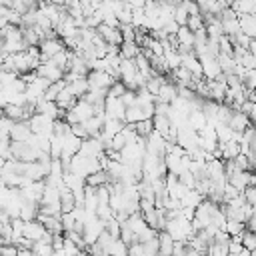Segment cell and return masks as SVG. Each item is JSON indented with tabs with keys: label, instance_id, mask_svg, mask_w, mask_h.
<instances>
[{
	"label": "cell",
	"instance_id": "1",
	"mask_svg": "<svg viewBox=\"0 0 256 256\" xmlns=\"http://www.w3.org/2000/svg\"><path fill=\"white\" fill-rule=\"evenodd\" d=\"M52 124L54 120L48 118V116H42V114H32L30 120H28V126H30V132L32 134H52Z\"/></svg>",
	"mask_w": 256,
	"mask_h": 256
},
{
	"label": "cell",
	"instance_id": "2",
	"mask_svg": "<svg viewBox=\"0 0 256 256\" xmlns=\"http://www.w3.org/2000/svg\"><path fill=\"white\" fill-rule=\"evenodd\" d=\"M34 72H36L38 78H44V80H48V82H58V80L64 78V72H62L60 68H56V66L52 64V60H48V62H40L38 68H36Z\"/></svg>",
	"mask_w": 256,
	"mask_h": 256
},
{
	"label": "cell",
	"instance_id": "3",
	"mask_svg": "<svg viewBox=\"0 0 256 256\" xmlns=\"http://www.w3.org/2000/svg\"><path fill=\"white\" fill-rule=\"evenodd\" d=\"M64 46H62V42H60V38H56V40H42L40 44H38V52H40V62H48L54 54H58L60 50H62Z\"/></svg>",
	"mask_w": 256,
	"mask_h": 256
},
{
	"label": "cell",
	"instance_id": "4",
	"mask_svg": "<svg viewBox=\"0 0 256 256\" xmlns=\"http://www.w3.org/2000/svg\"><path fill=\"white\" fill-rule=\"evenodd\" d=\"M164 148H166V140L158 134V132H152L148 138H146V152L148 154H154L158 158H164Z\"/></svg>",
	"mask_w": 256,
	"mask_h": 256
},
{
	"label": "cell",
	"instance_id": "5",
	"mask_svg": "<svg viewBox=\"0 0 256 256\" xmlns=\"http://www.w3.org/2000/svg\"><path fill=\"white\" fill-rule=\"evenodd\" d=\"M228 8L236 16H256V0H234L228 4Z\"/></svg>",
	"mask_w": 256,
	"mask_h": 256
},
{
	"label": "cell",
	"instance_id": "6",
	"mask_svg": "<svg viewBox=\"0 0 256 256\" xmlns=\"http://www.w3.org/2000/svg\"><path fill=\"white\" fill-rule=\"evenodd\" d=\"M30 126L28 122H14L12 128H10V142H26L30 138Z\"/></svg>",
	"mask_w": 256,
	"mask_h": 256
},
{
	"label": "cell",
	"instance_id": "7",
	"mask_svg": "<svg viewBox=\"0 0 256 256\" xmlns=\"http://www.w3.org/2000/svg\"><path fill=\"white\" fill-rule=\"evenodd\" d=\"M44 232H46L44 226H42L40 222H36V220H32V222H24V226H22V236L28 238L30 242H38V240L42 238Z\"/></svg>",
	"mask_w": 256,
	"mask_h": 256
},
{
	"label": "cell",
	"instance_id": "8",
	"mask_svg": "<svg viewBox=\"0 0 256 256\" xmlns=\"http://www.w3.org/2000/svg\"><path fill=\"white\" fill-rule=\"evenodd\" d=\"M206 86H208V96H210V100L216 102V104H222L224 98H226V84L216 82V80H206Z\"/></svg>",
	"mask_w": 256,
	"mask_h": 256
},
{
	"label": "cell",
	"instance_id": "9",
	"mask_svg": "<svg viewBox=\"0 0 256 256\" xmlns=\"http://www.w3.org/2000/svg\"><path fill=\"white\" fill-rule=\"evenodd\" d=\"M226 126L232 130V132H244L248 126H254L244 114H240V112H232L230 114V118H228V122H226Z\"/></svg>",
	"mask_w": 256,
	"mask_h": 256
},
{
	"label": "cell",
	"instance_id": "10",
	"mask_svg": "<svg viewBox=\"0 0 256 256\" xmlns=\"http://www.w3.org/2000/svg\"><path fill=\"white\" fill-rule=\"evenodd\" d=\"M174 98H176V84H172V82H168V80H166V82L160 86V90H158V94H156L154 102L170 104Z\"/></svg>",
	"mask_w": 256,
	"mask_h": 256
},
{
	"label": "cell",
	"instance_id": "11",
	"mask_svg": "<svg viewBox=\"0 0 256 256\" xmlns=\"http://www.w3.org/2000/svg\"><path fill=\"white\" fill-rule=\"evenodd\" d=\"M240 32L248 38H256V16H236Z\"/></svg>",
	"mask_w": 256,
	"mask_h": 256
},
{
	"label": "cell",
	"instance_id": "12",
	"mask_svg": "<svg viewBox=\"0 0 256 256\" xmlns=\"http://www.w3.org/2000/svg\"><path fill=\"white\" fill-rule=\"evenodd\" d=\"M156 240H158V256H172L174 240H172L164 230H162V232H158Z\"/></svg>",
	"mask_w": 256,
	"mask_h": 256
},
{
	"label": "cell",
	"instance_id": "13",
	"mask_svg": "<svg viewBox=\"0 0 256 256\" xmlns=\"http://www.w3.org/2000/svg\"><path fill=\"white\" fill-rule=\"evenodd\" d=\"M102 124H104V118H98V116H92L86 122H82L88 138H98L100 136V130H102Z\"/></svg>",
	"mask_w": 256,
	"mask_h": 256
},
{
	"label": "cell",
	"instance_id": "14",
	"mask_svg": "<svg viewBox=\"0 0 256 256\" xmlns=\"http://www.w3.org/2000/svg\"><path fill=\"white\" fill-rule=\"evenodd\" d=\"M84 184L90 186V188H100V186L110 184V178H108V174H106L104 170H98V172L86 176V178H84Z\"/></svg>",
	"mask_w": 256,
	"mask_h": 256
},
{
	"label": "cell",
	"instance_id": "15",
	"mask_svg": "<svg viewBox=\"0 0 256 256\" xmlns=\"http://www.w3.org/2000/svg\"><path fill=\"white\" fill-rule=\"evenodd\" d=\"M176 40H178V46H180V48L192 50V46H194V36H192V32H190L186 26H180V28H178Z\"/></svg>",
	"mask_w": 256,
	"mask_h": 256
},
{
	"label": "cell",
	"instance_id": "16",
	"mask_svg": "<svg viewBox=\"0 0 256 256\" xmlns=\"http://www.w3.org/2000/svg\"><path fill=\"white\" fill-rule=\"evenodd\" d=\"M138 54H140V48H138L134 42H122V44L118 46V56H120L122 60H134Z\"/></svg>",
	"mask_w": 256,
	"mask_h": 256
},
{
	"label": "cell",
	"instance_id": "17",
	"mask_svg": "<svg viewBox=\"0 0 256 256\" xmlns=\"http://www.w3.org/2000/svg\"><path fill=\"white\" fill-rule=\"evenodd\" d=\"M66 90L76 98V100H80L86 92H88V84H86V78H78V80H74V82H70V84H66Z\"/></svg>",
	"mask_w": 256,
	"mask_h": 256
},
{
	"label": "cell",
	"instance_id": "18",
	"mask_svg": "<svg viewBox=\"0 0 256 256\" xmlns=\"http://www.w3.org/2000/svg\"><path fill=\"white\" fill-rule=\"evenodd\" d=\"M218 148H220V152H222V162H224V160H234V158L240 154V146H238V142H234V140H230V142H226V144H218Z\"/></svg>",
	"mask_w": 256,
	"mask_h": 256
},
{
	"label": "cell",
	"instance_id": "19",
	"mask_svg": "<svg viewBox=\"0 0 256 256\" xmlns=\"http://www.w3.org/2000/svg\"><path fill=\"white\" fill-rule=\"evenodd\" d=\"M126 226L138 236L140 232H144L148 226H146V222H144V218H142V214L140 212H136V214H130L128 216V220H126Z\"/></svg>",
	"mask_w": 256,
	"mask_h": 256
},
{
	"label": "cell",
	"instance_id": "20",
	"mask_svg": "<svg viewBox=\"0 0 256 256\" xmlns=\"http://www.w3.org/2000/svg\"><path fill=\"white\" fill-rule=\"evenodd\" d=\"M164 62H166V68L168 72H174L176 68H180V54L172 48H164V54H162Z\"/></svg>",
	"mask_w": 256,
	"mask_h": 256
},
{
	"label": "cell",
	"instance_id": "21",
	"mask_svg": "<svg viewBox=\"0 0 256 256\" xmlns=\"http://www.w3.org/2000/svg\"><path fill=\"white\" fill-rule=\"evenodd\" d=\"M36 214H38V204H34V202H24L22 206H20V220L22 222H32V220H36Z\"/></svg>",
	"mask_w": 256,
	"mask_h": 256
},
{
	"label": "cell",
	"instance_id": "22",
	"mask_svg": "<svg viewBox=\"0 0 256 256\" xmlns=\"http://www.w3.org/2000/svg\"><path fill=\"white\" fill-rule=\"evenodd\" d=\"M204 198L196 192V190H188L184 196H182V200H180V206L182 208H192V210H196V206L202 202Z\"/></svg>",
	"mask_w": 256,
	"mask_h": 256
},
{
	"label": "cell",
	"instance_id": "23",
	"mask_svg": "<svg viewBox=\"0 0 256 256\" xmlns=\"http://www.w3.org/2000/svg\"><path fill=\"white\" fill-rule=\"evenodd\" d=\"M152 128L154 132H158L162 138H166L168 130H170V120L168 116H152Z\"/></svg>",
	"mask_w": 256,
	"mask_h": 256
},
{
	"label": "cell",
	"instance_id": "24",
	"mask_svg": "<svg viewBox=\"0 0 256 256\" xmlns=\"http://www.w3.org/2000/svg\"><path fill=\"white\" fill-rule=\"evenodd\" d=\"M66 88V82L64 80H58V82H50V86L44 90V100H48V102H54L56 100V96L62 92Z\"/></svg>",
	"mask_w": 256,
	"mask_h": 256
},
{
	"label": "cell",
	"instance_id": "25",
	"mask_svg": "<svg viewBox=\"0 0 256 256\" xmlns=\"http://www.w3.org/2000/svg\"><path fill=\"white\" fill-rule=\"evenodd\" d=\"M140 120H146L140 106L134 104V106L126 108V112H124V124H136V122H140Z\"/></svg>",
	"mask_w": 256,
	"mask_h": 256
},
{
	"label": "cell",
	"instance_id": "26",
	"mask_svg": "<svg viewBox=\"0 0 256 256\" xmlns=\"http://www.w3.org/2000/svg\"><path fill=\"white\" fill-rule=\"evenodd\" d=\"M214 134H216L218 144H226V142H230V140H232V130H230L224 122H218V124L214 126Z\"/></svg>",
	"mask_w": 256,
	"mask_h": 256
},
{
	"label": "cell",
	"instance_id": "27",
	"mask_svg": "<svg viewBox=\"0 0 256 256\" xmlns=\"http://www.w3.org/2000/svg\"><path fill=\"white\" fill-rule=\"evenodd\" d=\"M164 82H166V76H152V78H148V80H146L144 90L156 98V94H158V90H160V86H162Z\"/></svg>",
	"mask_w": 256,
	"mask_h": 256
},
{
	"label": "cell",
	"instance_id": "28",
	"mask_svg": "<svg viewBox=\"0 0 256 256\" xmlns=\"http://www.w3.org/2000/svg\"><path fill=\"white\" fill-rule=\"evenodd\" d=\"M132 126H134V134H136L138 138H148V136L154 132L152 120H140V122H136V124H132Z\"/></svg>",
	"mask_w": 256,
	"mask_h": 256
},
{
	"label": "cell",
	"instance_id": "29",
	"mask_svg": "<svg viewBox=\"0 0 256 256\" xmlns=\"http://www.w3.org/2000/svg\"><path fill=\"white\" fill-rule=\"evenodd\" d=\"M104 256H128V246L122 240H114L112 246L104 252Z\"/></svg>",
	"mask_w": 256,
	"mask_h": 256
},
{
	"label": "cell",
	"instance_id": "30",
	"mask_svg": "<svg viewBox=\"0 0 256 256\" xmlns=\"http://www.w3.org/2000/svg\"><path fill=\"white\" fill-rule=\"evenodd\" d=\"M222 24V34L224 36H236L240 32V26H238V20H226V22H220Z\"/></svg>",
	"mask_w": 256,
	"mask_h": 256
},
{
	"label": "cell",
	"instance_id": "31",
	"mask_svg": "<svg viewBox=\"0 0 256 256\" xmlns=\"http://www.w3.org/2000/svg\"><path fill=\"white\" fill-rule=\"evenodd\" d=\"M172 20L178 24V26H186V20H188V14H186V10L182 8V4L178 2V6L172 10Z\"/></svg>",
	"mask_w": 256,
	"mask_h": 256
},
{
	"label": "cell",
	"instance_id": "32",
	"mask_svg": "<svg viewBox=\"0 0 256 256\" xmlns=\"http://www.w3.org/2000/svg\"><path fill=\"white\" fill-rule=\"evenodd\" d=\"M104 232L110 234L114 240H118V236H120V224H118L114 218H110V220L104 222Z\"/></svg>",
	"mask_w": 256,
	"mask_h": 256
},
{
	"label": "cell",
	"instance_id": "33",
	"mask_svg": "<svg viewBox=\"0 0 256 256\" xmlns=\"http://www.w3.org/2000/svg\"><path fill=\"white\" fill-rule=\"evenodd\" d=\"M240 242H242V248H244V250L254 252V248H256V236H254V232H246V230H244Z\"/></svg>",
	"mask_w": 256,
	"mask_h": 256
},
{
	"label": "cell",
	"instance_id": "34",
	"mask_svg": "<svg viewBox=\"0 0 256 256\" xmlns=\"http://www.w3.org/2000/svg\"><path fill=\"white\" fill-rule=\"evenodd\" d=\"M186 28L194 34V32H198L200 28H204V22H202V16L198 14V16H188V20H186Z\"/></svg>",
	"mask_w": 256,
	"mask_h": 256
},
{
	"label": "cell",
	"instance_id": "35",
	"mask_svg": "<svg viewBox=\"0 0 256 256\" xmlns=\"http://www.w3.org/2000/svg\"><path fill=\"white\" fill-rule=\"evenodd\" d=\"M126 92V86L120 82V80H116L110 88H108V92H106V96H112V98H120L122 94Z\"/></svg>",
	"mask_w": 256,
	"mask_h": 256
},
{
	"label": "cell",
	"instance_id": "36",
	"mask_svg": "<svg viewBox=\"0 0 256 256\" xmlns=\"http://www.w3.org/2000/svg\"><path fill=\"white\" fill-rule=\"evenodd\" d=\"M228 254V250H226V246H222V244H210L208 248H206V254L204 256H226Z\"/></svg>",
	"mask_w": 256,
	"mask_h": 256
},
{
	"label": "cell",
	"instance_id": "37",
	"mask_svg": "<svg viewBox=\"0 0 256 256\" xmlns=\"http://www.w3.org/2000/svg\"><path fill=\"white\" fill-rule=\"evenodd\" d=\"M108 200H110V190H108V184H106V186L96 188V202H98V206H100V204H108Z\"/></svg>",
	"mask_w": 256,
	"mask_h": 256
},
{
	"label": "cell",
	"instance_id": "38",
	"mask_svg": "<svg viewBox=\"0 0 256 256\" xmlns=\"http://www.w3.org/2000/svg\"><path fill=\"white\" fill-rule=\"evenodd\" d=\"M120 30V36H122V42H134V32H136V28L134 26H120L118 28Z\"/></svg>",
	"mask_w": 256,
	"mask_h": 256
},
{
	"label": "cell",
	"instance_id": "39",
	"mask_svg": "<svg viewBox=\"0 0 256 256\" xmlns=\"http://www.w3.org/2000/svg\"><path fill=\"white\" fill-rule=\"evenodd\" d=\"M242 196H244V202H246L248 206H254V204H256V188H254V186H246V188L242 190Z\"/></svg>",
	"mask_w": 256,
	"mask_h": 256
},
{
	"label": "cell",
	"instance_id": "40",
	"mask_svg": "<svg viewBox=\"0 0 256 256\" xmlns=\"http://www.w3.org/2000/svg\"><path fill=\"white\" fill-rule=\"evenodd\" d=\"M120 102H122V106H124V108H130V106H134V104H136V92H132V90H126V92L120 96Z\"/></svg>",
	"mask_w": 256,
	"mask_h": 256
},
{
	"label": "cell",
	"instance_id": "41",
	"mask_svg": "<svg viewBox=\"0 0 256 256\" xmlns=\"http://www.w3.org/2000/svg\"><path fill=\"white\" fill-rule=\"evenodd\" d=\"M70 134H72L74 138H78V140H86V138H88L82 124H72V126H70Z\"/></svg>",
	"mask_w": 256,
	"mask_h": 256
},
{
	"label": "cell",
	"instance_id": "42",
	"mask_svg": "<svg viewBox=\"0 0 256 256\" xmlns=\"http://www.w3.org/2000/svg\"><path fill=\"white\" fill-rule=\"evenodd\" d=\"M182 4V8L186 10V14L188 16H198L200 12H198V6H196V2H180Z\"/></svg>",
	"mask_w": 256,
	"mask_h": 256
},
{
	"label": "cell",
	"instance_id": "43",
	"mask_svg": "<svg viewBox=\"0 0 256 256\" xmlns=\"http://www.w3.org/2000/svg\"><path fill=\"white\" fill-rule=\"evenodd\" d=\"M16 252H18V248L14 244H6V246H2L0 256H16Z\"/></svg>",
	"mask_w": 256,
	"mask_h": 256
},
{
	"label": "cell",
	"instance_id": "44",
	"mask_svg": "<svg viewBox=\"0 0 256 256\" xmlns=\"http://www.w3.org/2000/svg\"><path fill=\"white\" fill-rule=\"evenodd\" d=\"M4 106H6V96H4V92L0 90V110H2Z\"/></svg>",
	"mask_w": 256,
	"mask_h": 256
},
{
	"label": "cell",
	"instance_id": "45",
	"mask_svg": "<svg viewBox=\"0 0 256 256\" xmlns=\"http://www.w3.org/2000/svg\"><path fill=\"white\" fill-rule=\"evenodd\" d=\"M0 226H2V224H0Z\"/></svg>",
	"mask_w": 256,
	"mask_h": 256
}]
</instances>
